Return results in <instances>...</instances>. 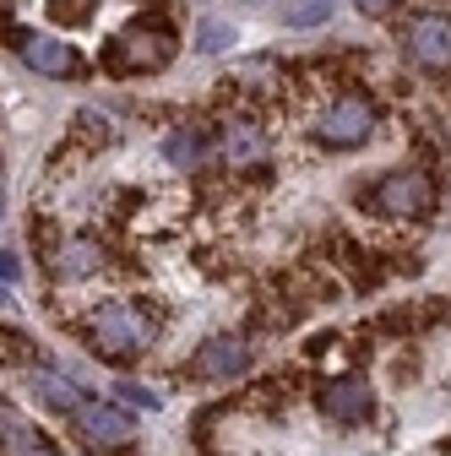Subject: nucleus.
Returning <instances> with one entry per match:
<instances>
[{
  "instance_id": "7ed1b4c3",
  "label": "nucleus",
  "mask_w": 451,
  "mask_h": 456,
  "mask_svg": "<svg viewBox=\"0 0 451 456\" xmlns=\"http://www.w3.org/2000/svg\"><path fill=\"white\" fill-rule=\"evenodd\" d=\"M381 126V109L375 98L365 93H343V98H332L321 109V120H316V142L321 147H365Z\"/></svg>"
},
{
  "instance_id": "dca6fc26",
  "label": "nucleus",
  "mask_w": 451,
  "mask_h": 456,
  "mask_svg": "<svg viewBox=\"0 0 451 456\" xmlns=\"http://www.w3.org/2000/svg\"><path fill=\"white\" fill-rule=\"evenodd\" d=\"M229 38H234V28H223V22H201V54H217Z\"/></svg>"
},
{
  "instance_id": "1a4fd4ad",
  "label": "nucleus",
  "mask_w": 451,
  "mask_h": 456,
  "mask_svg": "<svg viewBox=\"0 0 451 456\" xmlns=\"http://www.w3.org/2000/svg\"><path fill=\"white\" fill-rule=\"evenodd\" d=\"M217 152H223L229 168H256V163H266L272 142H266V131L250 120V114H229V120L217 126Z\"/></svg>"
},
{
  "instance_id": "f3484780",
  "label": "nucleus",
  "mask_w": 451,
  "mask_h": 456,
  "mask_svg": "<svg viewBox=\"0 0 451 456\" xmlns=\"http://www.w3.org/2000/svg\"><path fill=\"white\" fill-rule=\"evenodd\" d=\"M0 277H6V289H12V282L22 277V261H17L12 250H6V256H0Z\"/></svg>"
},
{
  "instance_id": "a211bd4d",
  "label": "nucleus",
  "mask_w": 451,
  "mask_h": 456,
  "mask_svg": "<svg viewBox=\"0 0 451 456\" xmlns=\"http://www.w3.org/2000/svg\"><path fill=\"white\" fill-rule=\"evenodd\" d=\"M126 396H131V403H142V408H158V396H152V391H142V386H126Z\"/></svg>"
},
{
  "instance_id": "6e6552de",
  "label": "nucleus",
  "mask_w": 451,
  "mask_h": 456,
  "mask_svg": "<svg viewBox=\"0 0 451 456\" xmlns=\"http://www.w3.org/2000/svg\"><path fill=\"white\" fill-rule=\"evenodd\" d=\"M245 364H250V342L245 337H207L191 354L185 375L191 380H229V375H245Z\"/></svg>"
},
{
  "instance_id": "ddd939ff",
  "label": "nucleus",
  "mask_w": 451,
  "mask_h": 456,
  "mask_svg": "<svg viewBox=\"0 0 451 456\" xmlns=\"http://www.w3.org/2000/svg\"><path fill=\"white\" fill-rule=\"evenodd\" d=\"M0 424H6V456H61L28 419H17L12 408H6V419H0Z\"/></svg>"
},
{
  "instance_id": "9b49d317",
  "label": "nucleus",
  "mask_w": 451,
  "mask_h": 456,
  "mask_svg": "<svg viewBox=\"0 0 451 456\" xmlns=\"http://www.w3.org/2000/svg\"><path fill=\"white\" fill-rule=\"evenodd\" d=\"M87 272H98V245L93 240H66L49 256V277H61V282H77Z\"/></svg>"
},
{
  "instance_id": "39448f33",
  "label": "nucleus",
  "mask_w": 451,
  "mask_h": 456,
  "mask_svg": "<svg viewBox=\"0 0 451 456\" xmlns=\"http://www.w3.org/2000/svg\"><path fill=\"white\" fill-rule=\"evenodd\" d=\"M175 61V33L168 28H126L115 44H109V66L115 71H163Z\"/></svg>"
},
{
  "instance_id": "f257e3e1",
  "label": "nucleus",
  "mask_w": 451,
  "mask_h": 456,
  "mask_svg": "<svg viewBox=\"0 0 451 456\" xmlns=\"http://www.w3.org/2000/svg\"><path fill=\"white\" fill-rule=\"evenodd\" d=\"M152 337H158V321L142 305H131V299H109V305H98L82 321V342H87L98 359H109V364L142 359L152 348Z\"/></svg>"
},
{
  "instance_id": "4468645a",
  "label": "nucleus",
  "mask_w": 451,
  "mask_h": 456,
  "mask_svg": "<svg viewBox=\"0 0 451 456\" xmlns=\"http://www.w3.org/2000/svg\"><path fill=\"white\" fill-rule=\"evenodd\" d=\"M163 152H168V163H180V168H196L201 158H207V142L196 136V131H175L163 142Z\"/></svg>"
},
{
  "instance_id": "2eb2a0df",
  "label": "nucleus",
  "mask_w": 451,
  "mask_h": 456,
  "mask_svg": "<svg viewBox=\"0 0 451 456\" xmlns=\"http://www.w3.org/2000/svg\"><path fill=\"white\" fill-rule=\"evenodd\" d=\"M326 17H332V0H294V6H289L294 28H310V22H326Z\"/></svg>"
},
{
  "instance_id": "f03ea898",
  "label": "nucleus",
  "mask_w": 451,
  "mask_h": 456,
  "mask_svg": "<svg viewBox=\"0 0 451 456\" xmlns=\"http://www.w3.org/2000/svg\"><path fill=\"white\" fill-rule=\"evenodd\" d=\"M365 207L375 217H424L435 207V180L424 168H391L365 191Z\"/></svg>"
},
{
  "instance_id": "20e7f679",
  "label": "nucleus",
  "mask_w": 451,
  "mask_h": 456,
  "mask_svg": "<svg viewBox=\"0 0 451 456\" xmlns=\"http://www.w3.org/2000/svg\"><path fill=\"white\" fill-rule=\"evenodd\" d=\"M403 49H408L414 66L451 77V17L446 12H414L403 22Z\"/></svg>"
},
{
  "instance_id": "0eeeda50",
  "label": "nucleus",
  "mask_w": 451,
  "mask_h": 456,
  "mask_svg": "<svg viewBox=\"0 0 451 456\" xmlns=\"http://www.w3.org/2000/svg\"><path fill=\"white\" fill-rule=\"evenodd\" d=\"M77 429H82V440L87 445H98V451H109V445H126L131 435H136V419L120 408V403H98V396H87V403L77 408V419H71Z\"/></svg>"
},
{
  "instance_id": "f8f14e48",
  "label": "nucleus",
  "mask_w": 451,
  "mask_h": 456,
  "mask_svg": "<svg viewBox=\"0 0 451 456\" xmlns=\"http://www.w3.org/2000/svg\"><path fill=\"white\" fill-rule=\"evenodd\" d=\"M33 391L44 396V403L54 408V413H66V419H77V408L87 403V396L66 380V375H54V370H44V375H33Z\"/></svg>"
},
{
  "instance_id": "423d86ee",
  "label": "nucleus",
  "mask_w": 451,
  "mask_h": 456,
  "mask_svg": "<svg viewBox=\"0 0 451 456\" xmlns=\"http://www.w3.org/2000/svg\"><path fill=\"white\" fill-rule=\"evenodd\" d=\"M12 44H17V54H22V66H28V71H38V77H54V82H66V77H77V71H82L77 49H71L66 38H54V33H38V28H17V33H12Z\"/></svg>"
},
{
  "instance_id": "9d476101",
  "label": "nucleus",
  "mask_w": 451,
  "mask_h": 456,
  "mask_svg": "<svg viewBox=\"0 0 451 456\" xmlns=\"http://www.w3.org/2000/svg\"><path fill=\"white\" fill-rule=\"evenodd\" d=\"M321 413L337 419V424H365V419L375 413V391H370V380H359V375H337V380L321 391Z\"/></svg>"
},
{
  "instance_id": "6ab92c4d",
  "label": "nucleus",
  "mask_w": 451,
  "mask_h": 456,
  "mask_svg": "<svg viewBox=\"0 0 451 456\" xmlns=\"http://www.w3.org/2000/svg\"><path fill=\"white\" fill-rule=\"evenodd\" d=\"M398 0H359V12H370V17H381V12H391Z\"/></svg>"
}]
</instances>
